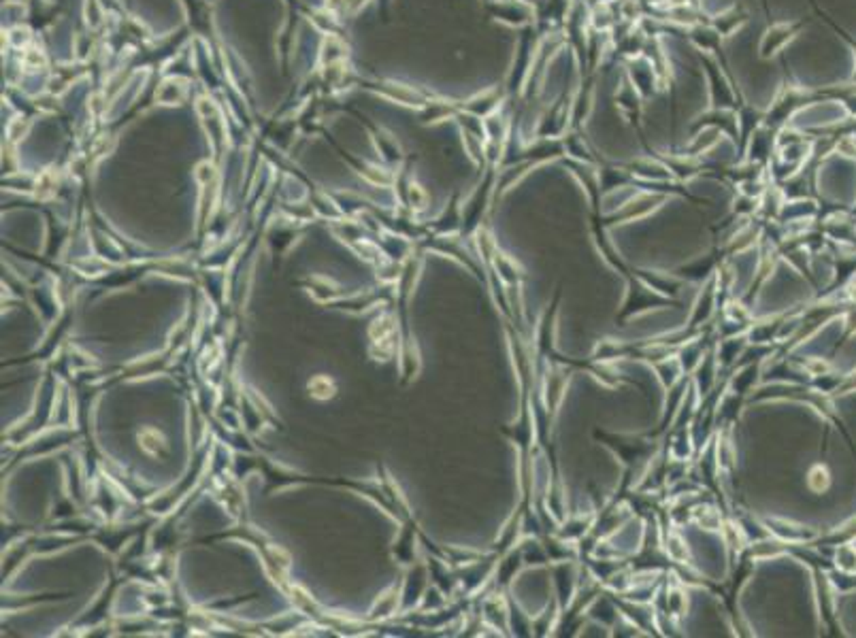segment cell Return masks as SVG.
I'll return each instance as SVG.
<instances>
[{
    "label": "cell",
    "mask_w": 856,
    "mask_h": 638,
    "mask_svg": "<svg viewBox=\"0 0 856 638\" xmlns=\"http://www.w3.org/2000/svg\"><path fill=\"white\" fill-rule=\"evenodd\" d=\"M539 43H541V32H539L537 24L520 28V36H518V43H516L513 66H511V73H509V79H507V85H505L507 94L516 92V96H522L524 88H526V81H528V75H531L535 58H537Z\"/></svg>",
    "instance_id": "6da1fadb"
},
{
    "label": "cell",
    "mask_w": 856,
    "mask_h": 638,
    "mask_svg": "<svg viewBox=\"0 0 856 638\" xmlns=\"http://www.w3.org/2000/svg\"><path fill=\"white\" fill-rule=\"evenodd\" d=\"M805 28L803 20H793V22H773L769 24V28L763 32L760 38V45H758V56L763 60H769L776 54H780L788 43Z\"/></svg>",
    "instance_id": "7a4b0ae2"
},
{
    "label": "cell",
    "mask_w": 856,
    "mask_h": 638,
    "mask_svg": "<svg viewBox=\"0 0 856 638\" xmlns=\"http://www.w3.org/2000/svg\"><path fill=\"white\" fill-rule=\"evenodd\" d=\"M671 305V301L667 296H661L659 291H654L652 287H647L641 279H631L629 281V294H626V301L620 313V319L624 321L631 315L643 313L647 309H656V307H665Z\"/></svg>",
    "instance_id": "3957f363"
},
{
    "label": "cell",
    "mask_w": 856,
    "mask_h": 638,
    "mask_svg": "<svg viewBox=\"0 0 856 638\" xmlns=\"http://www.w3.org/2000/svg\"><path fill=\"white\" fill-rule=\"evenodd\" d=\"M622 168H626L629 173L633 175L635 181L641 183H652V185H659V183H669L673 181V173L669 170V166L656 155V153H647L641 158H635L626 164H622Z\"/></svg>",
    "instance_id": "277c9868"
},
{
    "label": "cell",
    "mask_w": 856,
    "mask_h": 638,
    "mask_svg": "<svg viewBox=\"0 0 856 638\" xmlns=\"http://www.w3.org/2000/svg\"><path fill=\"white\" fill-rule=\"evenodd\" d=\"M624 68H626L624 70L626 79L635 85V90L643 96V100L649 98V96H654L656 90L661 88L659 77L654 73V66H652V62L643 54H639L635 58H626Z\"/></svg>",
    "instance_id": "5b68a950"
},
{
    "label": "cell",
    "mask_w": 856,
    "mask_h": 638,
    "mask_svg": "<svg viewBox=\"0 0 856 638\" xmlns=\"http://www.w3.org/2000/svg\"><path fill=\"white\" fill-rule=\"evenodd\" d=\"M643 56L652 62V66H654L661 90L673 88V64H671V58H669V54L665 50V38L661 34L647 36V43L643 47Z\"/></svg>",
    "instance_id": "8992f818"
},
{
    "label": "cell",
    "mask_w": 856,
    "mask_h": 638,
    "mask_svg": "<svg viewBox=\"0 0 856 638\" xmlns=\"http://www.w3.org/2000/svg\"><path fill=\"white\" fill-rule=\"evenodd\" d=\"M614 102L620 111V115L639 130L641 126V117H643V96L635 90V85L626 79V75L622 77L618 90L614 94Z\"/></svg>",
    "instance_id": "52a82bcc"
},
{
    "label": "cell",
    "mask_w": 856,
    "mask_h": 638,
    "mask_svg": "<svg viewBox=\"0 0 856 638\" xmlns=\"http://www.w3.org/2000/svg\"><path fill=\"white\" fill-rule=\"evenodd\" d=\"M576 560H566V562H556L554 566V585H556V600L558 607L564 611L571 602H573L576 593L580 589V581H578V568L573 564Z\"/></svg>",
    "instance_id": "ba28073f"
},
{
    "label": "cell",
    "mask_w": 856,
    "mask_h": 638,
    "mask_svg": "<svg viewBox=\"0 0 856 638\" xmlns=\"http://www.w3.org/2000/svg\"><path fill=\"white\" fill-rule=\"evenodd\" d=\"M748 22H750V13H748V9H746L744 5H730V7L724 9V11H720V13H716V15H709V26H712L722 38H728V36H733V34H737Z\"/></svg>",
    "instance_id": "9c48e42d"
},
{
    "label": "cell",
    "mask_w": 856,
    "mask_h": 638,
    "mask_svg": "<svg viewBox=\"0 0 856 638\" xmlns=\"http://www.w3.org/2000/svg\"><path fill=\"white\" fill-rule=\"evenodd\" d=\"M765 526H767L769 534H773L778 540H782L786 545H801V542L816 538V534L809 532L805 526L782 519V517H765Z\"/></svg>",
    "instance_id": "30bf717a"
},
{
    "label": "cell",
    "mask_w": 856,
    "mask_h": 638,
    "mask_svg": "<svg viewBox=\"0 0 856 638\" xmlns=\"http://www.w3.org/2000/svg\"><path fill=\"white\" fill-rule=\"evenodd\" d=\"M724 139V132L718 130V128H701V130H695L690 135L688 143L684 145L682 153L688 155H695V158H703L707 151H712L720 141Z\"/></svg>",
    "instance_id": "8fae6325"
},
{
    "label": "cell",
    "mask_w": 856,
    "mask_h": 638,
    "mask_svg": "<svg viewBox=\"0 0 856 638\" xmlns=\"http://www.w3.org/2000/svg\"><path fill=\"white\" fill-rule=\"evenodd\" d=\"M716 296H718V289H716V279H712V281H707V283H705V287L699 291L697 303H695V307H692L690 321H688V326H690V328L701 326V324H705V321L712 317L714 307H716Z\"/></svg>",
    "instance_id": "7c38bea8"
},
{
    "label": "cell",
    "mask_w": 856,
    "mask_h": 638,
    "mask_svg": "<svg viewBox=\"0 0 856 638\" xmlns=\"http://www.w3.org/2000/svg\"><path fill=\"white\" fill-rule=\"evenodd\" d=\"M665 615L671 619H682L688 613V591L682 581H671L665 587Z\"/></svg>",
    "instance_id": "4fadbf2b"
},
{
    "label": "cell",
    "mask_w": 856,
    "mask_h": 638,
    "mask_svg": "<svg viewBox=\"0 0 856 638\" xmlns=\"http://www.w3.org/2000/svg\"><path fill=\"white\" fill-rule=\"evenodd\" d=\"M663 547H665V556H667L671 562L682 564V566L692 564V560H690V547H688V542H686V538L682 536L679 530L669 528V532H665V536H663Z\"/></svg>",
    "instance_id": "5bb4252c"
},
{
    "label": "cell",
    "mask_w": 856,
    "mask_h": 638,
    "mask_svg": "<svg viewBox=\"0 0 856 638\" xmlns=\"http://www.w3.org/2000/svg\"><path fill=\"white\" fill-rule=\"evenodd\" d=\"M639 279L647 285V287H652L654 291H659L661 296H675L682 287H684V281L677 277V275H665V273H656V271H652V273H639Z\"/></svg>",
    "instance_id": "9a60e30c"
},
{
    "label": "cell",
    "mask_w": 856,
    "mask_h": 638,
    "mask_svg": "<svg viewBox=\"0 0 856 638\" xmlns=\"http://www.w3.org/2000/svg\"><path fill=\"white\" fill-rule=\"evenodd\" d=\"M493 264H495V268H497V273H499V279L505 283V285H520L522 283V279L526 277L524 275V271H522V266L516 262V260H511L509 255H505L503 251H499V249H495L493 251Z\"/></svg>",
    "instance_id": "2e32d148"
},
{
    "label": "cell",
    "mask_w": 856,
    "mask_h": 638,
    "mask_svg": "<svg viewBox=\"0 0 856 638\" xmlns=\"http://www.w3.org/2000/svg\"><path fill=\"white\" fill-rule=\"evenodd\" d=\"M652 368L656 370V377H659V381L663 383L665 390L673 388L675 383L686 374V372H684V366H682V362H679V358H677V354H671V356H667V358H663V360L652 362Z\"/></svg>",
    "instance_id": "e0dca14e"
},
{
    "label": "cell",
    "mask_w": 856,
    "mask_h": 638,
    "mask_svg": "<svg viewBox=\"0 0 856 638\" xmlns=\"http://www.w3.org/2000/svg\"><path fill=\"white\" fill-rule=\"evenodd\" d=\"M690 517L695 519L697 526H701V528H705V530H722V524H724V522H722V515H720V510L714 508V506H705V504L692 506Z\"/></svg>",
    "instance_id": "ac0fdd59"
},
{
    "label": "cell",
    "mask_w": 856,
    "mask_h": 638,
    "mask_svg": "<svg viewBox=\"0 0 856 638\" xmlns=\"http://www.w3.org/2000/svg\"><path fill=\"white\" fill-rule=\"evenodd\" d=\"M718 264H720V255L712 253V255H705V258H701L697 262H692L690 266H686L682 271L690 281H705L716 271Z\"/></svg>",
    "instance_id": "d6986e66"
},
{
    "label": "cell",
    "mask_w": 856,
    "mask_h": 638,
    "mask_svg": "<svg viewBox=\"0 0 856 638\" xmlns=\"http://www.w3.org/2000/svg\"><path fill=\"white\" fill-rule=\"evenodd\" d=\"M756 377H758V364H750V366H744L739 372H735L733 374V383H730V392H739V394H746L752 386H754V381H756Z\"/></svg>",
    "instance_id": "ffe728a7"
},
{
    "label": "cell",
    "mask_w": 856,
    "mask_h": 638,
    "mask_svg": "<svg viewBox=\"0 0 856 638\" xmlns=\"http://www.w3.org/2000/svg\"><path fill=\"white\" fill-rule=\"evenodd\" d=\"M829 485H831V475L827 471V466H823V464L811 466L809 473H807V487L811 492H816V494H823V492L829 489Z\"/></svg>",
    "instance_id": "44dd1931"
},
{
    "label": "cell",
    "mask_w": 856,
    "mask_h": 638,
    "mask_svg": "<svg viewBox=\"0 0 856 638\" xmlns=\"http://www.w3.org/2000/svg\"><path fill=\"white\" fill-rule=\"evenodd\" d=\"M835 566L843 572H856V549L854 547H839L835 556Z\"/></svg>",
    "instance_id": "7402d4cb"
},
{
    "label": "cell",
    "mask_w": 856,
    "mask_h": 638,
    "mask_svg": "<svg viewBox=\"0 0 856 638\" xmlns=\"http://www.w3.org/2000/svg\"><path fill=\"white\" fill-rule=\"evenodd\" d=\"M763 3V9H765V13H767V17H771V11H769V0H760Z\"/></svg>",
    "instance_id": "603a6c76"
}]
</instances>
